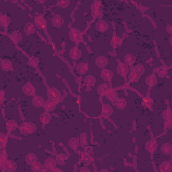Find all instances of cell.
Here are the masks:
<instances>
[{
    "instance_id": "cell-22",
    "label": "cell",
    "mask_w": 172,
    "mask_h": 172,
    "mask_svg": "<svg viewBox=\"0 0 172 172\" xmlns=\"http://www.w3.org/2000/svg\"><path fill=\"white\" fill-rule=\"evenodd\" d=\"M84 83L86 84V86L87 87H94L95 86V83H96V78H95L93 75H87L86 77L84 78Z\"/></svg>"
},
{
    "instance_id": "cell-26",
    "label": "cell",
    "mask_w": 172,
    "mask_h": 172,
    "mask_svg": "<svg viewBox=\"0 0 172 172\" xmlns=\"http://www.w3.org/2000/svg\"><path fill=\"white\" fill-rule=\"evenodd\" d=\"M106 98L112 102H115L118 98V93L113 89H110L106 95Z\"/></svg>"
},
{
    "instance_id": "cell-33",
    "label": "cell",
    "mask_w": 172,
    "mask_h": 172,
    "mask_svg": "<svg viewBox=\"0 0 172 172\" xmlns=\"http://www.w3.org/2000/svg\"><path fill=\"white\" fill-rule=\"evenodd\" d=\"M163 118L165 119V126L167 128H170L171 127V114L170 110H166L165 112L163 114Z\"/></svg>"
},
{
    "instance_id": "cell-5",
    "label": "cell",
    "mask_w": 172,
    "mask_h": 172,
    "mask_svg": "<svg viewBox=\"0 0 172 172\" xmlns=\"http://www.w3.org/2000/svg\"><path fill=\"white\" fill-rule=\"evenodd\" d=\"M22 90L24 94L28 95V96H35L36 90L34 87L29 82L26 83L25 85L22 87Z\"/></svg>"
},
{
    "instance_id": "cell-32",
    "label": "cell",
    "mask_w": 172,
    "mask_h": 172,
    "mask_svg": "<svg viewBox=\"0 0 172 172\" xmlns=\"http://www.w3.org/2000/svg\"><path fill=\"white\" fill-rule=\"evenodd\" d=\"M122 43V40L120 37H117V36H114V37H113L110 41V45L114 48V49H117V48L121 46Z\"/></svg>"
},
{
    "instance_id": "cell-46",
    "label": "cell",
    "mask_w": 172,
    "mask_h": 172,
    "mask_svg": "<svg viewBox=\"0 0 172 172\" xmlns=\"http://www.w3.org/2000/svg\"><path fill=\"white\" fill-rule=\"evenodd\" d=\"M70 4V2L68 0H62V1H59L57 2V6L62 8H66Z\"/></svg>"
},
{
    "instance_id": "cell-15",
    "label": "cell",
    "mask_w": 172,
    "mask_h": 172,
    "mask_svg": "<svg viewBox=\"0 0 172 172\" xmlns=\"http://www.w3.org/2000/svg\"><path fill=\"white\" fill-rule=\"evenodd\" d=\"M95 64L99 68H104L108 64V59L104 56H99L95 59Z\"/></svg>"
},
{
    "instance_id": "cell-43",
    "label": "cell",
    "mask_w": 172,
    "mask_h": 172,
    "mask_svg": "<svg viewBox=\"0 0 172 172\" xmlns=\"http://www.w3.org/2000/svg\"><path fill=\"white\" fill-rule=\"evenodd\" d=\"M39 59L37 57H32L29 59V65L34 68H37L38 66Z\"/></svg>"
},
{
    "instance_id": "cell-40",
    "label": "cell",
    "mask_w": 172,
    "mask_h": 172,
    "mask_svg": "<svg viewBox=\"0 0 172 172\" xmlns=\"http://www.w3.org/2000/svg\"><path fill=\"white\" fill-rule=\"evenodd\" d=\"M79 143H80V146L83 148L88 145V143H87V137L86 133H82L81 135H80Z\"/></svg>"
},
{
    "instance_id": "cell-19",
    "label": "cell",
    "mask_w": 172,
    "mask_h": 172,
    "mask_svg": "<svg viewBox=\"0 0 172 172\" xmlns=\"http://www.w3.org/2000/svg\"><path fill=\"white\" fill-rule=\"evenodd\" d=\"M57 160L56 159H54L53 157H49L46 159L45 161V167L49 170H53L57 167Z\"/></svg>"
},
{
    "instance_id": "cell-12",
    "label": "cell",
    "mask_w": 172,
    "mask_h": 172,
    "mask_svg": "<svg viewBox=\"0 0 172 172\" xmlns=\"http://www.w3.org/2000/svg\"><path fill=\"white\" fill-rule=\"evenodd\" d=\"M45 99H44L41 95H37V96H34L33 99H32V104H33L35 108H40L44 106L45 104Z\"/></svg>"
},
{
    "instance_id": "cell-29",
    "label": "cell",
    "mask_w": 172,
    "mask_h": 172,
    "mask_svg": "<svg viewBox=\"0 0 172 172\" xmlns=\"http://www.w3.org/2000/svg\"><path fill=\"white\" fill-rule=\"evenodd\" d=\"M145 82L148 86L152 87L155 86L156 85V83H157V78L155 76V75L152 74L147 76L145 79Z\"/></svg>"
},
{
    "instance_id": "cell-13",
    "label": "cell",
    "mask_w": 172,
    "mask_h": 172,
    "mask_svg": "<svg viewBox=\"0 0 172 172\" xmlns=\"http://www.w3.org/2000/svg\"><path fill=\"white\" fill-rule=\"evenodd\" d=\"M158 145L157 143L155 140H150L147 142L145 145V149L147 151H149L151 153H153L157 149Z\"/></svg>"
},
{
    "instance_id": "cell-35",
    "label": "cell",
    "mask_w": 172,
    "mask_h": 172,
    "mask_svg": "<svg viewBox=\"0 0 172 172\" xmlns=\"http://www.w3.org/2000/svg\"><path fill=\"white\" fill-rule=\"evenodd\" d=\"M18 127L17 122L14 121V120H10V121L6 122V128L9 133L12 130H14Z\"/></svg>"
},
{
    "instance_id": "cell-48",
    "label": "cell",
    "mask_w": 172,
    "mask_h": 172,
    "mask_svg": "<svg viewBox=\"0 0 172 172\" xmlns=\"http://www.w3.org/2000/svg\"><path fill=\"white\" fill-rule=\"evenodd\" d=\"M0 161H1V165H3L6 161L7 156H6V153L5 150L1 151V154H0Z\"/></svg>"
},
{
    "instance_id": "cell-10",
    "label": "cell",
    "mask_w": 172,
    "mask_h": 172,
    "mask_svg": "<svg viewBox=\"0 0 172 172\" xmlns=\"http://www.w3.org/2000/svg\"><path fill=\"white\" fill-rule=\"evenodd\" d=\"M100 76L104 81L110 82L114 77V73L110 69H103L101 71Z\"/></svg>"
},
{
    "instance_id": "cell-38",
    "label": "cell",
    "mask_w": 172,
    "mask_h": 172,
    "mask_svg": "<svg viewBox=\"0 0 172 172\" xmlns=\"http://www.w3.org/2000/svg\"><path fill=\"white\" fill-rule=\"evenodd\" d=\"M44 167H45V165H43L40 162L37 161L31 165V170L34 172H41L44 171Z\"/></svg>"
},
{
    "instance_id": "cell-14",
    "label": "cell",
    "mask_w": 172,
    "mask_h": 172,
    "mask_svg": "<svg viewBox=\"0 0 172 172\" xmlns=\"http://www.w3.org/2000/svg\"><path fill=\"white\" fill-rule=\"evenodd\" d=\"M57 104L54 101L51 100V99H48L47 100H46L45 102L43 108H44V109H45V112H49L53 111L56 108Z\"/></svg>"
},
{
    "instance_id": "cell-28",
    "label": "cell",
    "mask_w": 172,
    "mask_h": 172,
    "mask_svg": "<svg viewBox=\"0 0 172 172\" xmlns=\"http://www.w3.org/2000/svg\"><path fill=\"white\" fill-rule=\"evenodd\" d=\"M37 156L33 153H28L26 156V162L29 165H33L35 162L37 161Z\"/></svg>"
},
{
    "instance_id": "cell-24",
    "label": "cell",
    "mask_w": 172,
    "mask_h": 172,
    "mask_svg": "<svg viewBox=\"0 0 172 172\" xmlns=\"http://www.w3.org/2000/svg\"><path fill=\"white\" fill-rule=\"evenodd\" d=\"M1 69L4 71H13L12 63L10 60H3L1 63Z\"/></svg>"
},
{
    "instance_id": "cell-27",
    "label": "cell",
    "mask_w": 172,
    "mask_h": 172,
    "mask_svg": "<svg viewBox=\"0 0 172 172\" xmlns=\"http://www.w3.org/2000/svg\"><path fill=\"white\" fill-rule=\"evenodd\" d=\"M68 145L73 151H77V148L80 146L79 140L77 138H71L69 141H68Z\"/></svg>"
},
{
    "instance_id": "cell-18",
    "label": "cell",
    "mask_w": 172,
    "mask_h": 172,
    "mask_svg": "<svg viewBox=\"0 0 172 172\" xmlns=\"http://www.w3.org/2000/svg\"><path fill=\"white\" fill-rule=\"evenodd\" d=\"M52 24L55 28H61L63 25V18L61 15L55 14L52 18Z\"/></svg>"
},
{
    "instance_id": "cell-11",
    "label": "cell",
    "mask_w": 172,
    "mask_h": 172,
    "mask_svg": "<svg viewBox=\"0 0 172 172\" xmlns=\"http://www.w3.org/2000/svg\"><path fill=\"white\" fill-rule=\"evenodd\" d=\"M113 113V108L110 104H104L102 110V117L104 118H108Z\"/></svg>"
},
{
    "instance_id": "cell-42",
    "label": "cell",
    "mask_w": 172,
    "mask_h": 172,
    "mask_svg": "<svg viewBox=\"0 0 172 172\" xmlns=\"http://www.w3.org/2000/svg\"><path fill=\"white\" fill-rule=\"evenodd\" d=\"M0 22H1V25L3 27V28H7V26L9 24L10 22V20L9 18H7L6 15H3L2 14H1V18H0Z\"/></svg>"
},
{
    "instance_id": "cell-4",
    "label": "cell",
    "mask_w": 172,
    "mask_h": 172,
    "mask_svg": "<svg viewBox=\"0 0 172 172\" xmlns=\"http://www.w3.org/2000/svg\"><path fill=\"white\" fill-rule=\"evenodd\" d=\"M47 24L46 20L42 15H38L34 18V25L39 30L45 29Z\"/></svg>"
},
{
    "instance_id": "cell-37",
    "label": "cell",
    "mask_w": 172,
    "mask_h": 172,
    "mask_svg": "<svg viewBox=\"0 0 172 172\" xmlns=\"http://www.w3.org/2000/svg\"><path fill=\"white\" fill-rule=\"evenodd\" d=\"M161 151L164 155H170L172 153V145L169 143H165L161 147Z\"/></svg>"
},
{
    "instance_id": "cell-2",
    "label": "cell",
    "mask_w": 172,
    "mask_h": 172,
    "mask_svg": "<svg viewBox=\"0 0 172 172\" xmlns=\"http://www.w3.org/2000/svg\"><path fill=\"white\" fill-rule=\"evenodd\" d=\"M47 95L49 99L54 101L57 104H58L60 101V99L61 98V94L59 90L55 87H51V88L48 90Z\"/></svg>"
},
{
    "instance_id": "cell-7",
    "label": "cell",
    "mask_w": 172,
    "mask_h": 172,
    "mask_svg": "<svg viewBox=\"0 0 172 172\" xmlns=\"http://www.w3.org/2000/svg\"><path fill=\"white\" fill-rule=\"evenodd\" d=\"M82 51L80 50L78 46H73L72 47L71 50L69 51V57L71 59L76 61V60H79L82 57Z\"/></svg>"
},
{
    "instance_id": "cell-6",
    "label": "cell",
    "mask_w": 172,
    "mask_h": 172,
    "mask_svg": "<svg viewBox=\"0 0 172 172\" xmlns=\"http://www.w3.org/2000/svg\"><path fill=\"white\" fill-rule=\"evenodd\" d=\"M117 73L122 77H125L129 73V68L126 63H119L117 67Z\"/></svg>"
},
{
    "instance_id": "cell-34",
    "label": "cell",
    "mask_w": 172,
    "mask_h": 172,
    "mask_svg": "<svg viewBox=\"0 0 172 172\" xmlns=\"http://www.w3.org/2000/svg\"><path fill=\"white\" fill-rule=\"evenodd\" d=\"M36 32V26L33 23L29 22L26 24L25 26V33L26 35L30 36L35 33Z\"/></svg>"
},
{
    "instance_id": "cell-23",
    "label": "cell",
    "mask_w": 172,
    "mask_h": 172,
    "mask_svg": "<svg viewBox=\"0 0 172 172\" xmlns=\"http://www.w3.org/2000/svg\"><path fill=\"white\" fill-rule=\"evenodd\" d=\"M92 159H91V155L87 153H83L80 157V161L85 166H88L91 163Z\"/></svg>"
},
{
    "instance_id": "cell-44",
    "label": "cell",
    "mask_w": 172,
    "mask_h": 172,
    "mask_svg": "<svg viewBox=\"0 0 172 172\" xmlns=\"http://www.w3.org/2000/svg\"><path fill=\"white\" fill-rule=\"evenodd\" d=\"M0 143H1V149L6 147L7 143V137L2 133H0Z\"/></svg>"
},
{
    "instance_id": "cell-9",
    "label": "cell",
    "mask_w": 172,
    "mask_h": 172,
    "mask_svg": "<svg viewBox=\"0 0 172 172\" xmlns=\"http://www.w3.org/2000/svg\"><path fill=\"white\" fill-rule=\"evenodd\" d=\"M4 167L5 170L8 172H14L17 169L16 163L13 160H6V162L1 165V166Z\"/></svg>"
},
{
    "instance_id": "cell-17",
    "label": "cell",
    "mask_w": 172,
    "mask_h": 172,
    "mask_svg": "<svg viewBox=\"0 0 172 172\" xmlns=\"http://www.w3.org/2000/svg\"><path fill=\"white\" fill-rule=\"evenodd\" d=\"M110 88L108 87V85L106 83H102L97 87L98 93L99 95H101V96H106V95L108 92Z\"/></svg>"
},
{
    "instance_id": "cell-36",
    "label": "cell",
    "mask_w": 172,
    "mask_h": 172,
    "mask_svg": "<svg viewBox=\"0 0 172 172\" xmlns=\"http://www.w3.org/2000/svg\"><path fill=\"white\" fill-rule=\"evenodd\" d=\"M11 37L15 43L18 44L22 40V34L20 31L15 30L11 33Z\"/></svg>"
},
{
    "instance_id": "cell-16",
    "label": "cell",
    "mask_w": 172,
    "mask_h": 172,
    "mask_svg": "<svg viewBox=\"0 0 172 172\" xmlns=\"http://www.w3.org/2000/svg\"><path fill=\"white\" fill-rule=\"evenodd\" d=\"M91 14L94 16V18L99 17V15L101 14L100 11V5L98 2L94 3L92 6H91Z\"/></svg>"
},
{
    "instance_id": "cell-51",
    "label": "cell",
    "mask_w": 172,
    "mask_h": 172,
    "mask_svg": "<svg viewBox=\"0 0 172 172\" xmlns=\"http://www.w3.org/2000/svg\"><path fill=\"white\" fill-rule=\"evenodd\" d=\"M99 171H100V172H101V171H106V172H108V170H101Z\"/></svg>"
},
{
    "instance_id": "cell-41",
    "label": "cell",
    "mask_w": 172,
    "mask_h": 172,
    "mask_svg": "<svg viewBox=\"0 0 172 172\" xmlns=\"http://www.w3.org/2000/svg\"><path fill=\"white\" fill-rule=\"evenodd\" d=\"M67 159V156L65 154L63 153H59L57 155L56 160L57 162L60 165H64L65 164V161Z\"/></svg>"
},
{
    "instance_id": "cell-20",
    "label": "cell",
    "mask_w": 172,
    "mask_h": 172,
    "mask_svg": "<svg viewBox=\"0 0 172 172\" xmlns=\"http://www.w3.org/2000/svg\"><path fill=\"white\" fill-rule=\"evenodd\" d=\"M89 69L88 64L85 63H80L76 66V71H77L79 74L84 75L86 74Z\"/></svg>"
},
{
    "instance_id": "cell-25",
    "label": "cell",
    "mask_w": 172,
    "mask_h": 172,
    "mask_svg": "<svg viewBox=\"0 0 172 172\" xmlns=\"http://www.w3.org/2000/svg\"><path fill=\"white\" fill-rule=\"evenodd\" d=\"M172 170L171 161H165L161 163L159 166V171L161 172H170Z\"/></svg>"
},
{
    "instance_id": "cell-50",
    "label": "cell",
    "mask_w": 172,
    "mask_h": 172,
    "mask_svg": "<svg viewBox=\"0 0 172 172\" xmlns=\"http://www.w3.org/2000/svg\"><path fill=\"white\" fill-rule=\"evenodd\" d=\"M166 30H167V33H169V34H171V32H172V27H171V26H170V25H168L167 26V28H166Z\"/></svg>"
},
{
    "instance_id": "cell-8",
    "label": "cell",
    "mask_w": 172,
    "mask_h": 172,
    "mask_svg": "<svg viewBox=\"0 0 172 172\" xmlns=\"http://www.w3.org/2000/svg\"><path fill=\"white\" fill-rule=\"evenodd\" d=\"M95 29L99 33H105L109 29V25L106 22L103 20H99L95 24Z\"/></svg>"
},
{
    "instance_id": "cell-3",
    "label": "cell",
    "mask_w": 172,
    "mask_h": 172,
    "mask_svg": "<svg viewBox=\"0 0 172 172\" xmlns=\"http://www.w3.org/2000/svg\"><path fill=\"white\" fill-rule=\"evenodd\" d=\"M69 37L72 42H79L82 38V32L77 29H71L69 33Z\"/></svg>"
},
{
    "instance_id": "cell-30",
    "label": "cell",
    "mask_w": 172,
    "mask_h": 172,
    "mask_svg": "<svg viewBox=\"0 0 172 172\" xmlns=\"http://www.w3.org/2000/svg\"><path fill=\"white\" fill-rule=\"evenodd\" d=\"M40 121L43 125H48L51 121V115L49 112H45L40 117Z\"/></svg>"
},
{
    "instance_id": "cell-47",
    "label": "cell",
    "mask_w": 172,
    "mask_h": 172,
    "mask_svg": "<svg viewBox=\"0 0 172 172\" xmlns=\"http://www.w3.org/2000/svg\"><path fill=\"white\" fill-rule=\"evenodd\" d=\"M134 69L136 70V71H137L139 73L141 74V75L145 73V67H144V66L143 65H141V64H139V65H136L134 67Z\"/></svg>"
},
{
    "instance_id": "cell-31",
    "label": "cell",
    "mask_w": 172,
    "mask_h": 172,
    "mask_svg": "<svg viewBox=\"0 0 172 172\" xmlns=\"http://www.w3.org/2000/svg\"><path fill=\"white\" fill-rule=\"evenodd\" d=\"M114 103L118 110H124L127 106V101L125 98H118Z\"/></svg>"
},
{
    "instance_id": "cell-45",
    "label": "cell",
    "mask_w": 172,
    "mask_h": 172,
    "mask_svg": "<svg viewBox=\"0 0 172 172\" xmlns=\"http://www.w3.org/2000/svg\"><path fill=\"white\" fill-rule=\"evenodd\" d=\"M167 74V69L165 67H161L157 70V75L159 77H165Z\"/></svg>"
},
{
    "instance_id": "cell-49",
    "label": "cell",
    "mask_w": 172,
    "mask_h": 172,
    "mask_svg": "<svg viewBox=\"0 0 172 172\" xmlns=\"http://www.w3.org/2000/svg\"><path fill=\"white\" fill-rule=\"evenodd\" d=\"M79 171H82V172H86V171H87V172H90V170L89 169V168L87 167V166H85V165L80 168Z\"/></svg>"
},
{
    "instance_id": "cell-1",
    "label": "cell",
    "mask_w": 172,
    "mask_h": 172,
    "mask_svg": "<svg viewBox=\"0 0 172 172\" xmlns=\"http://www.w3.org/2000/svg\"><path fill=\"white\" fill-rule=\"evenodd\" d=\"M36 130H37V126L34 123L32 122H23L19 126L20 133L24 135L33 134Z\"/></svg>"
},
{
    "instance_id": "cell-21",
    "label": "cell",
    "mask_w": 172,
    "mask_h": 172,
    "mask_svg": "<svg viewBox=\"0 0 172 172\" xmlns=\"http://www.w3.org/2000/svg\"><path fill=\"white\" fill-rule=\"evenodd\" d=\"M141 75L137 71H136L134 68H133L129 73V79L131 82H138L140 78H141Z\"/></svg>"
},
{
    "instance_id": "cell-39",
    "label": "cell",
    "mask_w": 172,
    "mask_h": 172,
    "mask_svg": "<svg viewBox=\"0 0 172 172\" xmlns=\"http://www.w3.org/2000/svg\"><path fill=\"white\" fill-rule=\"evenodd\" d=\"M136 61V57L132 54H128L125 57V63L129 65H133Z\"/></svg>"
}]
</instances>
